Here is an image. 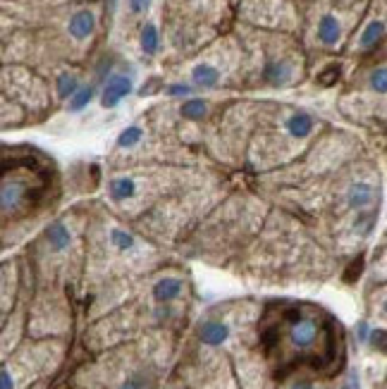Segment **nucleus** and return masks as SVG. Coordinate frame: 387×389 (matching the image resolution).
<instances>
[{"instance_id":"1","label":"nucleus","mask_w":387,"mask_h":389,"mask_svg":"<svg viewBox=\"0 0 387 389\" xmlns=\"http://www.w3.org/2000/svg\"><path fill=\"white\" fill-rule=\"evenodd\" d=\"M287 320V339L296 354H313L318 349V342L325 334V325L318 315L304 313L301 308L285 311Z\"/></svg>"},{"instance_id":"2","label":"nucleus","mask_w":387,"mask_h":389,"mask_svg":"<svg viewBox=\"0 0 387 389\" xmlns=\"http://www.w3.org/2000/svg\"><path fill=\"white\" fill-rule=\"evenodd\" d=\"M378 200H380L378 184H373V181H368V179H356L347 186V191H344V203H347V208L354 212L378 208Z\"/></svg>"},{"instance_id":"3","label":"nucleus","mask_w":387,"mask_h":389,"mask_svg":"<svg viewBox=\"0 0 387 389\" xmlns=\"http://www.w3.org/2000/svg\"><path fill=\"white\" fill-rule=\"evenodd\" d=\"M232 337V325L220 318H205L196 325V339L205 349H220Z\"/></svg>"},{"instance_id":"4","label":"nucleus","mask_w":387,"mask_h":389,"mask_svg":"<svg viewBox=\"0 0 387 389\" xmlns=\"http://www.w3.org/2000/svg\"><path fill=\"white\" fill-rule=\"evenodd\" d=\"M186 284L182 277L177 275H160L156 279L153 284H151V296H153V301L158 303H175L182 299Z\"/></svg>"},{"instance_id":"5","label":"nucleus","mask_w":387,"mask_h":389,"mask_svg":"<svg viewBox=\"0 0 387 389\" xmlns=\"http://www.w3.org/2000/svg\"><path fill=\"white\" fill-rule=\"evenodd\" d=\"M132 89H134V84H132L129 77L125 75H115L106 82V87H103V94H101V106L103 108H118L120 101L127 98V96L132 94Z\"/></svg>"},{"instance_id":"6","label":"nucleus","mask_w":387,"mask_h":389,"mask_svg":"<svg viewBox=\"0 0 387 389\" xmlns=\"http://www.w3.org/2000/svg\"><path fill=\"white\" fill-rule=\"evenodd\" d=\"M44 241H46L48 251L65 253V251H70V246H72V232L65 222H51L44 232Z\"/></svg>"},{"instance_id":"7","label":"nucleus","mask_w":387,"mask_h":389,"mask_svg":"<svg viewBox=\"0 0 387 389\" xmlns=\"http://www.w3.org/2000/svg\"><path fill=\"white\" fill-rule=\"evenodd\" d=\"M68 29H70V36H72V39H77V41L89 39V36L94 34V29H96V15H94L91 10H80V12H75V15L70 17Z\"/></svg>"},{"instance_id":"8","label":"nucleus","mask_w":387,"mask_h":389,"mask_svg":"<svg viewBox=\"0 0 387 389\" xmlns=\"http://www.w3.org/2000/svg\"><path fill=\"white\" fill-rule=\"evenodd\" d=\"M285 129L289 132V136L306 139V136H311L313 129H316V120H313L306 110H296L287 117Z\"/></svg>"},{"instance_id":"9","label":"nucleus","mask_w":387,"mask_h":389,"mask_svg":"<svg viewBox=\"0 0 387 389\" xmlns=\"http://www.w3.org/2000/svg\"><path fill=\"white\" fill-rule=\"evenodd\" d=\"M153 375L146 368H129L125 370V375L120 378V382L115 385V389H153Z\"/></svg>"},{"instance_id":"10","label":"nucleus","mask_w":387,"mask_h":389,"mask_svg":"<svg viewBox=\"0 0 387 389\" xmlns=\"http://www.w3.org/2000/svg\"><path fill=\"white\" fill-rule=\"evenodd\" d=\"M342 39V22L335 15H323L318 22V41L323 46H337Z\"/></svg>"},{"instance_id":"11","label":"nucleus","mask_w":387,"mask_h":389,"mask_svg":"<svg viewBox=\"0 0 387 389\" xmlns=\"http://www.w3.org/2000/svg\"><path fill=\"white\" fill-rule=\"evenodd\" d=\"M385 34H387V24L383 20H371L359 36V48L361 51H371V48H376L385 39Z\"/></svg>"},{"instance_id":"12","label":"nucleus","mask_w":387,"mask_h":389,"mask_svg":"<svg viewBox=\"0 0 387 389\" xmlns=\"http://www.w3.org/2000/svg\"><path fill=\"white\" fill-rule=\"evenodd\" d=\"M191 82H194V87H198V89H215L217 82H220V72H217L213 65L201 63L191 70Z\"/></svg>"},{"instance_id":"13","label":"nucleus","mask_w":387,"mask_h":389,"mask_svg":"<svg viewBox=\"0 0 387 389\" xmlns=\"http://www.w3.org/2000/svg\"><path fill=\"white\" fill-rule=\"evenodd\" d=\"M376 220H378V208H371V210H359L352 222V229L359 239H368L376 229Z\"/></svg>"},{"instance_id":"14","label":"nucleus","mask_w":387,"mask_h":389,"mask_svg":"<svg viewBox=\"0 0 387 389\" xmlns=\"http://www.w3.org/2000/svg\"><path fill=\"white\" fill-rule=\"evenodd\" d=\"M263 79L268 84H273V87H285L289 79H292V67H289L287 63H280V60L268 63L263 70Z\"/></svg>"},{"instance_id":"15","label":"nucleus","mask_w":387,"mask_h":389,"mask_svg":"<svg viewBox=\"0 0 387 389\" xmlns=\"http://www.w3.org/2000/svg\"><path fill=\"white\" fill-rule=\"evenodd\" d=\"M108 239H110V246L120 253H129L137 248V236L122 227H113L110 232H108Z\"/></svg>"},{"instance_id":"16","label":"nucleus","mask_w":387,"mask_h":389,"mask_svg":"<svg viewBox=\"0 0 387 389\" xmlns=\"http://www.w3.org/2000/svg\"><path fill=\"white\" fill-rule=\"evenodd\" d=\"M179 115L189 122H198L208 115V103L203 98H186L182 106H179Z\"/></svg>"},{"instance_id":"17","label":"nucleus","mask_w":387,"mask_h":389,"mask_svg":"<svg viewBox=\"0 0 387 389\" xmlns=\"http://www.w3.org/2000/svg\"><path fill=\"white\" fill-rule=\"evenodd\" d=\"M108 193H110L113 200H127L137 193V184L132 177H118L108 184Z\"/></svg>"},{"instance_id":"18","label":"nucleus","mask_w":387,"mask_h":389,"mask_svg":"<svg viewBox=\"0 0 387 389\" xmlns=\"http://www.w3.org/2000/svg\"><path fill=\"white\" fill-rule=\"evenodd\" d=\"M139 44H141V51L146 53V56H156V53H158V46H160L158 29H156L153 24H146V27L141 29V39H139Z\"/></svg>"},{"instance_id":"19","label":"nucleus","mask_w":387,"mask_h":389,"mask_svg":"<svg viewBox=\"0 0 387 389\" xmlns=\"http://www.w3.org/2000/svg\"><path fill=\"white\" fill-rule=\"evenodd\" d=\"M56 89H58V96L60 98H72V96L80 91V79H77L72 72H63L56 82Z\"/></svg>"},{"instance_id":"20","label":"nucleus","mask_w":387,"mask_h":389,"mask_svg":"<svg viewBox=\"0 0 387 389\" xmlns=\"http://www.w3.org/2000/svg\"><path fill=\"white\" fill-rule=\"evenodd\" d=\"M96 96V89L94 87H80V91H77L75 96L70 98V113H82L84 108H89V103L94 101Z\"/></svg>"},{"instance_id":"21","label":"nucleus","mask_w":387,"mask_h":389,"mask_svg":"<svg viewBox=\"0 0 387 389\" xmlns=\"http://www.w3.org/2000/svg\"><path fill=\"white\" fill-rule=\"evenodd\" d=\"M368 89L378 96H387V65L371 70V75H368Z\"/></svg>"},{"instance_id":"22","label":"nucleus","mask_w":387,"mask_h":389,"mask_svg":"<svg viewBox=\"0 0 387 389\" xmlns=\"http://www.w3.org/2000/svg\"><path fill=\"white\" fill-rule=\"evenodd\" d=\"M141 136H144L141 127L132 125V127H127V129L118 136V146H120V148H134V146L141 141Z\"/></svg>"},{"instance_id":"23","label":"nucleus","mask_w":387,"mask_h":389,"mask_svg":"<svg viewBox=\"0 0 387 389\" xmlns=\"http://www.w3.org/2000/svg\"><path fill=\"white\" fill-rule=\"evenodd\" d=\"M337 79H340V65H330L328 70L318 75V82L323 84V87H332Z\"/></svg>"},{"instance_id":"24","label":"nucleus","mask_w":387,"mask_h":389,"mask_svg":"<svg viewBox=\"0 0 387 389\" xmlns=\"http://www.w3.org/2000/svg\"><path fill=\"white\" fill-rule=\"evenodd\" d=\"M368 344H371L376 351H387V330H373Z\"/></svg>"},{"instance_id":"25","label":"nucleus","mask_w":387,"mask_h":389,"mask_svg":"<svg viewBox=\"0 0 387 389\" xmlns=\"http://www.w3.org/2000/svg\"><path fill=\"white\" fill-rule=\"evenodd\" d=\"M165 94L172 96V98H186L191 94V87H186V84H170V87H165Z\"/></svg>"},{"instance_id":"26","label":"nucleus","mask_w":387,"mask_h":389,"mask_svg":"<svg viewBox=\"0 0 387 389\" xmlns=\"http://www.w3.org/2000/svg\"><path fill=\"white\" fill-rule=\"evenodd\" d=\"M356 339H359L361 344H368V339H371V325L366 323V320H361V323H356Z\"/></svg>"},{"instance_id":"27","label":"nucleus","mask_w":387,"mask_h":389,"mask_svg":"<svg viewBox=\"0 0 387 389\" xmlns=\"http://www.w3.org/2000/svg\"><path fill=\"white\" fill-rule=\"evenodd\" d=\"M151 8V0H129V10L134 12V15H141V12H146Z\"/></svg>"},{"instance_id":"28","label":"nucleus","mask_w":387,"mask_h":389,"mask_svg":"<svg viewBox=\"0 0 387 389\" xmlns=\"http://www.w3.org/2000/svg\"><path fill=\"white\" fill-rule=\"evenodd\" d=\"M289 389H316V385H313V380H308V378H296L292 385H289Z\"/></svg>"},{"instance_id":"29","label":"nucleus","mask_w":387,"mask_h":389,"mask_svg":"<svg viewBox=\"0 0 387 389\" xmlns=\"http://www.w3.org/2000/svg\"><path fill=\"white\" fill-rule=\"evenodd\" d=\"M344 389H361L359 375H356V373H349V378H347V382H344Z\"/></svg>"},{"instance_id":"30","label":"nucleus","mask_w":387,"mask_h":389,"mask_svg":"<svg viewBox=\"0 0 387 389\" xmlns=\"http://www.w3.org/2000/svg\"><path fill=\"white\" fill-rule=\"evenodd\" d=\"M380 315H383V318L387 320V296L383 301H380Z\"/></svg>"},{"instance_id":"31","label":"nucleus","mask_w":387,"mask_h":389,"mask_svg":"<svg viewBox=\"0 0 387 389\" xmlns=\"http://www.w3.org/2000/svg\"><path fill=\"white\" fill-rule=\"evenodd\" d=\"M115 3H118V0H106V5H108V10L110 12H115Z\"/></svg>"}]
</instances>
